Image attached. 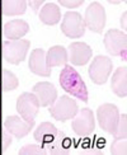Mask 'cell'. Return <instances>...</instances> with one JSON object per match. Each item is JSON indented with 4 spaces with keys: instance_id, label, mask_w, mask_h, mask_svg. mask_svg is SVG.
Masks as SVG:
<instances>
[{
    "instance_id": "obj_3",
    "label": "cell",
    "mask_w": 127,
    "mask_h": 155,
    "mask_svg": "<svg viewBox=\"0 0 127 155\" xmlns=\"http://www.w3.org/2000/svg\"><path fill=\"white\" fill-rule=\"evenodd\" d=\"M29 46L31 42L28 40L5 41L3 43V56L8 62L18 65L25 60Z\"/></svg>"
},
{
    "instance_id": "obj_25",
    "label": "cell",
    "mask_w": 127,
    "mask_h": 155,
    "mask_svg": "<svg viewBox=\"0 0 127 155\" xmlns=\"http://www.w3.org/2000/svg\"><path fill=\"white\" fill-rule=\"evenodd\" d=\"M46 151L40 145H25L19 150V155H43Z\"/></svg>"
},
{
    "instance_id": "obj_8",
    "label": "cell",
    "mask_w": 127,
    "mask_h": 155,
    "mask_svg": "<svg viewBox=\"0 0 127 155\" xmlns=\"http://www.w3.org/2000/svg\"><path fill=\"white\" fill-rule=\"evenodd\" d=\"M85 23L79 13L76 12H67L63 15L62 23H61V31L62 33L69 38H79L83 37L85 33Z\"/></svg>"
},
{
    "instance_id": "obj_23",
    "label": "cell",
    "mask_w": 127,
    "mask_h": 155,
    "mask_svg": "<svg viewBox=\"0 0 127 155\" xmlns=\"http://www.w3.org/2000/svg\"><path fill=\"white\" fill-rule=\"evenodd\" d=\"M126 118H127L126 113L119 116L117 127L112 134L114 139H126V135H127V120Z\"/></svg>"
},
{
    "instance_id": "obj_18",
    "label": "cell",
    "mask_w": 127,
    "mask_h": 155,
    "mask_svg": "<svg viewBox=\"0 0 127 155\" xmlns=\"http://www.w3.org/2000/svg\"><path fill=\"white\" fill-rule=\"evenodd\" d=\"M70 146H71V143H70L69 137L62 131H59V134H57L55 140L52 141V143H50L48 145L44 146L43 150L46 151V154H52V155L69 154L70 153Z\"/></svg>"
},
{
    "instance_id": "obj_2",
    "label": "cell",
    "mask_w": 127,
    "mask_h": 155,
    "mask_svg": "<svg viewBox=\"0 0 127 155\" xmlns=\"http://www.w3.org/2000/svg\"><path fill=\"white\" fill-rule=\"evenodd\" d=\"M48 111L52 118H55L56 121L66 122L67 120L75 117L79 111V107L75 99H73L70 95H61L60 98L56 99L52 106H50Z\"/></svg>"
},
{
    "instance_id": "obj_11",
    "label": "cell",
    "mask_w": 127,
    "mask_h": 155,
    "mask_svg": "<svg viewBox=\"0 0 127 155\" xmlns=\"http://www.w3.org/2000/svg\"><path fill=\"white\" fill-rule=\"evenodd\" d=\"M34 127V122H27L19 116H9L4 121V128L6 132H9L17 139H22L31 132Z\"/></svg>"
},
{
    "instance_id": "obj_26",
    "label": "cell",
    "mask_w": 127,
    "mask_h": 155,
    "mask_svg": "<svg viewBox=\"0 0 127 155\" xmlns=\"http://www.w3.org/2000/svg\"><path fill=\"white\" fill-rule=\"evenodd\" d=\"M60 4L66 8H78L83 4V0H76V2H66V0H61Z\"/></svg>"
},
{
    "instance_id": "obj_13",
    "label": "cell",
    "mask_w": 127,
    "mask_h": 155,
    "mask_svg": "<svg viewBox=\"0 0 127 155\" xmlns=\"http://www.w3.org/2000/svg\"><path fill=\"white\" fill-rule=\"evenodd\" d=\"M93 51L84 42H73L69 46V60L75 66H83L92 59Z\"/></svg>"
},
{
    "instance_id": "obj_15",
    "label": "cell",
    "mask_w": 127,
    "mask_h": 155,
    "mask_svg": "<svg viewBox=\"0 0 127 155\" xmlns=\"http://www.w3.org/2000/svg\"><path fill=\"white\" fill-rule=\"evenodd\" d=\"M29 31V25L27 22L22 19H13L10 22H6L3 27V35L9 41H17L22 40V37L27 35Z\"/></svg>"
},
{
    "instance_id": "obj_16",
    "label": "cell",
    "mask_w": 127,
    "mask_h": 155,
    "mask_svg": "<svg viewBox=\"0 0 127 155\" xmlns=\"http://www.w3.org/2000/svg\"><path fill=\"white\" fill-rule=\"evenodd\" d=\"M59 134V130L51 124V122H42L37 126V128L33 132V137L36 141L41 143V146L44 147L50 143H52L55 137Z\"/></svg>"
},
{
    "instance_id": "obj_4",
    "label": "cell",
    "mask_w": 127,
    "mask_h": 155,
    "mask_svg": "<svg viewBox=\"0 0 127 155\" xmlns=\"http://www.w3.org/2000/svg\"><path fill=\"white\" fill-rule=\"evenodd\" d=\"M112 68H113V62L109 57L99 55L97 57H94L90 66H89V70H88L89 78L95 84H99V85L104 84L112 73Z\"/></svg>"
},
{
    "instance_id": "obj_1",
    "label": "cell",
    "mask_w": 127,
    "mask_h": 155,
    "mask_svg": "<svg viewBox=\"0 0 127 155\" xmlns=\"http://www.w3.org/2000/svg\"><path fill=\"white\" fill-rule=\"evenodd\" d=\"M61 88L83 102H88V89L80 74L71 65H65L60 74Z\"/></svg>"
},
{
    "instance_id": "obj_22",
    "label": "cell",
    "mask_w": 127,
    "mask_h": 155,
    "mask_svg": "<svg viewBox=\"0 0 127 155\" xmlns=\"http://www.w3.org/2000/svg\"><path fill=\"white\" fill-rule=\"evenodd\" d=\"M3 79H2V88L4 92H10V90H14L18 88V79L17 76L13 74L11 71L8 70H3Z\"/></svg>"
},
{
    "instance_id": "obj_20",
    "label": "cell",
    "mask_w": 127,
    "mask_h": 155,
    "mask_svg": "<svg viewBox=\"0 0 127 155\" xmlns=\"http://www.w3.org/2000/svg\"><path fill=\"white\" fill-rule=\"evenodd\" d=\"M61 19L60 6L55 3H47L42 6L40 12V21L46 25H55Z\"/></svg>"
},
{
    "instance_id": "obj_27",
    "label": "cell",
    "mask_w": 127,
    "mask_h": 155,
    "mask_svg": "<svg viewBox=\"0 0 127 155\" xmlns=\"http://www.w3.org/2000/svg\"><path fill=\"white\" fill-rule=\"evenodd\" d=\"M11 144V137H10V134L4 131V149H6L9 145Z\"/></svg>"
},
{
    "instance_id": "obj_5",
    "label": "cell",
    "mask_w": 127,
    "mask_h": 155,
    "mask_svg": "<svg viewBox=\"0 0 127 155\" xmlns=\"http://www.w3.org/2000/svg\"><path fill=\"white\" fill-rule=\"evenodd\" d=\"M104 47L108 54L112 56H122L123 61H126V46H127V36L125 32L119 29H111L104 36Z\"/></svg>"
},
{
    "instance_id": "obj_6",
    "label": "cell",
    "mask_w": 127,
    "mask_h": 155,
    "mask_svg": "<svg viewBox=\"0 0 127 155\" xmlns=\"http://www.w3.org/2000/svg\"><path fill=\"white\" fill-rule=\"evenodd\" d=\"M40 107V102L33 93H22L17 99V111L19 116L27 122H34Z\"/></svg>"
},
{
    "instance_id": "obj_7",
    "label": "cell",
    "mask_w": 127,
    "mask_h": 155,
    "mask_svg": "<svg viewBox=\"0 0 127 155\" xmlns=\"http://www.w3.org/2000/svg\"><path fill=\"white\" fill-rule=\"evenodd\" d=\"M85 27L95 33H102L106 25V10L104 6L98 2H93L85 10L84 17Z\"/></svg>"
},
{
    "instance_id": "obj_12",
    "label": "cell",
    "mask_w": 127,
    "mask_h": 155,
    "mask_svg": "<svg viewBox=\"0 0 127 155\" xmlns=\"http://www.w3.org/2000/svg\"><path fill=\"white\" fill-rule=\"evenodd\" d=\"M38 102H40L41 107H50L52 106L57 99V90L55 88L54 84H51L50 81H40L32 89Z\"/></svg>"
},
{
    "instance_id": "obj_9",
    "label": "cell",
    "mask_w": 127,
    "mask_h": 155,
    "mask_svg": "<svg viewBox=\"0 0 127 155\" xmlns=\"http://www.w3.org/2000/svg\"><path fill=\"white\" fill-rule=\"evenodd\" d=\"M97 118L102 130H104L108 134H113L119 120V111L117 106L112 104V103L102 104L97 111Z\"/></svg>"
},
{
    "instance_id": "obj_19",
    "label": "cell",
    "mask_w": 127,
    "mask_h": 155,
    "mask_svg": "<svg viewBox=\"0 0 127 155\" xmlns=\"http://www.w3.org/2000/svg\"><path fill=\"white\" fill-rule=\"evenodd\" d=\"M69 61L67 50L62 46H54L46 55V65L52 69L56 66H65Z\"/></svg>"
},
{
    "instance_id": "obj_14",
    "label": "cell",
    "mask_w": 127,
    "mask_h": 155,
    "mask_svg": "<svg viewBox=\"0 0 127 155\" xmlns=\"http://www.w3.org/2000/svg\"><path fill=\"white\" fill-rule=\"evenodd\" d=\"M29 70L36 75L40 76H50L51 69L46 65V54L42 48H36L32 51L29 61H28Z\"/></svg>"
},
{
    "instance_id": "obj_21",
    "label": "cell",
    "mask_w": 127,
    "mask_h": 155,
    "mask_svg": "<svg viewBox=\"0 0 127 155\" xmlns=\"http://www.w3.org/2000/svg\"><path fill=\"white\" fill-rule=\"evenodd\" d=\"M27 9V3L23 0H5L3 2L4 15H21Z\"/></svg>"
},
{
    "instance_id": "obj_17",
    "label": "cell",
    "mask_w": 127,
    "mask_h": 155,
    "mask_svg": "<svg viewBox=\"0 0 127 155\" xmlns=\"http://www.w3.org/2000/svg\"><path fill=\"white\" fill-rule=\"evenodd\" d=\"M111 88L112 92L118 97L125 98L127 95V69L125 66L117 68V70L113 73L111 80Z\"/></svg>"
},
{
    "instance_id": "obj_24",
    "label": "cell",
    "mask_w": 127,
    "mask_h": 155,
    "mask_svg": "<svg viewBox=\"0 0 127 155\" xmlns=\"http://www.w3.org/2000/svg\"><path fill=\"white\" fill-rule=\"evenodd\" d=\"M111 153L112 154H126L127 153V143L126 139H114L111 145Z\"/></svg>"
},
{
    "instance_id": "obj_10",
    "label": "cell",
    "mask_w": 127,
    "mask_h": 155,
    "mask_svg": "<svg viewBox=\"0 0 127 155\" xmlns=\"http://www.w3.org/2000/svg\"><path fill=\"white\" fill-rule=\"evenodd\" d=\"M71 127L74 132L79 136H88V135L93 134L95 128V120L92 109L81 108V111H78L73 120Z\"/></svg>"
}]
</instances>
